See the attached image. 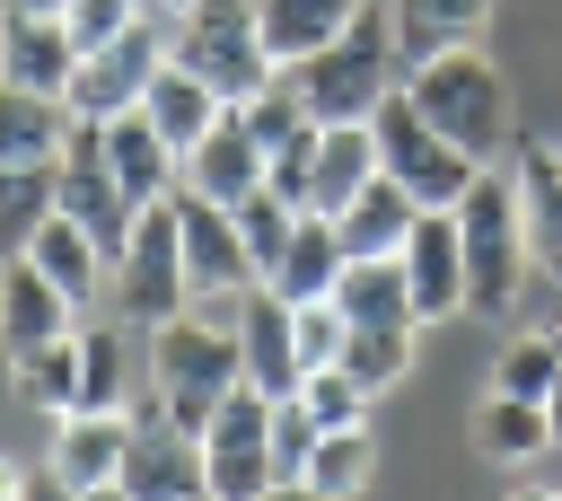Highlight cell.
<instances>
[{
	"mask_svg": "<svg viewBox=\"0 0 562 501\" xmlns=\"http://www.w3.org/2000/svg\"><path fill=\"white\" fill-rule=\"evenodd\" d=\"M123 457H132V413H53V448H44V466H53L70 492L114 483Z\"/></svg>",
	"mask_w": 562,
	"mask_h": 501,
	"instance_id": "obj_17",
	"label": "cell"
},
{
	"mask_svg": "<svg viewBox=\"0 0 562 501\" xmlns=\"http://www.w3.org/2000/svg\"><path fill=\"white\" fill-rule=\"evenodd\" d=\"M544 431L562 439V378H553V396H544Z\"/></svg>",
	"mask_w": 562,
	"mask_h": 501,
	"instance_id": "obj_45",
	"label": "cell"
},
{
	"mask_svg": "<svg viewBox=\"0 0 562 501\" xmlns=\"http://www.w3.org/2000/svg\"><path fill=\"white\" fill-rule=\"evenodd\" d=\"M26 501H79V492H70V483H61L53 466H35V483H26Z\"/></svg>",
	"mask_w": 562,
	"mask_h": 501,
	"instance_id": "obj_44",
	"label": "cell"
},
{
	"mask_svg": "<svg viewBox=\"0 0 562 501\" xmlns=\"http://www.w3.org/2000/svg\"><path fill=\"white\" fill-rule=\"evenodd\" d=\"M334 308L351 325H413V281H404V255H351L342 281H334Z\"/></svg>",
	"mask_w": 562,
	"mask_h": 501,
	"instance_id": "obj_27",
	"label": "cell"
},
{
	"mask_svg": "<svg viewBox=\"0 0 562 501\" xmlns=\"http://www.w3.org/2000/svg\"><path fill=\"white\" fill-rule=\"evenodd\" d=\"M149 387H158L167 422L202 439L211 404H220L228 387H246V360H237V325H220V316H202V308L167 316V325L149 334Z\"/></svg>",
	"mask_w": 562,
	"mask_h": 501,
	"instance_id": "obj_4",
	"label": "cell"
},
{
	"mask_svg": "<svg viewBox=\"0 0 562 501\" xmlns=\"http://www.w3.org/2000/svg\"><path fill=\"white\" fill-rule=\"evenodd\" d=\"M202 475H211V501H263V492H281L272 439H220V448H202Z\"/></svg>",
	"mask_w": 562,
	"mask_h": 501,
	"instance_id": "obj_34",
	"label": "cell"
},
{
	"mask_svg": "<svg viewBox=\"0 0 562 501\" xmlns=\"http://www.w3.org/2000/svg\"><path fill=\"white\" fill-rule=\"evenodd\" d=\"M123 501H211V475H202V439L167 422L158 387L132 396V457H123Z\"/></svg>",
	"mask_w": 562,
	"mask_h": 501,
	"instance_id": "obj_8",
	"label": "cell"
},
{
	"mask_svg": "<svg viewBox=\"0 0 562 501\" xmlns=\"http://www.w3.org/2000/svg\"><path fill=\"white\" fill-rule=\"evenodd\" d=\"M53 193H61V211L105 246V255H123V237H132V202H123V185H114V167H105V132L97 123H70V141H61V167H53Z\"/></svg>",
	"mask_w": 562,
	"mask_h": 501,
	"instance_id": "obj_10",
	"label": "cell"
},
{
	"mask_svg": "<svg viewBox=\"0 0 562 501\" xmlns=\"http://www.w3.org/2000/svg\"><path fill=\"white\" fill-rule=\"evenodd\" d=\"M237 360H246V387H263V396H299V343H290V299L281 290H246L237 299Z\"/></svg>",
	"mask_w": 562,
	"mask_h": 501,
	"instance_id": "obj_16",
	"label": "cell"
},
{
	"mask_svg": "<svg viewBox=\"0 0 562 501\" xmlns=\"http://www.w3.org/2000/svg\"><path fill=\"white\" fill-rule=\"evenodd\" d=\"M9 396L35 413H70L79 404V325L35 343V352H9Z\"/></svg>",
	"mask_w": 562,
	"mask_h": 501,
	"instance_id": "obj_30",
	"label": "cell"
},
{
	"mask_svg": "<svg viewBox=\"0 0 562 501\" xmlns=\"http://www.w3.org/2000/svg\"><path fill=\"white\" fill-rule=\"evenodd\" d=\"M105 132V167H114V185H123V202L132 211H149V202H167L176 185H184V158L158 141V123L132 105V114H114V123H97Z\"/></svg>",
	"mask_w": 562,
	"mask_h": 501,
	"instance_id": "obj_18",
	"label": "cell"
},
{
	"mask_svg": "<svg viewBox=\"0 0 562 501\" xmlns=\"http://www.w3.org/2000/svg\"><path fill=\"white\" fill-rule=\"evenodd\" d=\"M79 501H123V483H97V492H79Z\"/></svg>",
	"mask_w": 562,
	"mask_h": 501,
	"instance_id": "obj_49",
	"label": "cell"
},
{
	"mask_svg": "<svg viewBox=\"0 0 562 501\" xmlns=\"http://www.w3.org/2000/svg\"><path fill=\"white\" fill-rule=\"evenodd\" d=\"M167 70V35L140 18V26H123L114 44H97V53H79V70H70V123H114V114H132L140 97H149V79Z\"/></svg>",
	"mask_w": 562,
	"mask_h": 501,
	"instance_id": "obj_9",
	"label": "cell"
},
{
	"mask_svg": "<svg viewBox=\"0 0 562 501\" xmlns=\"http://www.w3.org/2000/svg\"><path fill=\"white\" fill-rule=\"evenodd\" d=\"M299 404L316 413V431H351V422H369V387H360L351 369H307V378H299Z\"/></svg>",
	"mask_w": 562,
	"mask_h": 501,
	"instance_id": "obj_37",
	"label": "cell"
},
{
	"mask_svg": "<svg viewBox=\"0 0 562 501\" xmlns=\"http://www.w3.org/2000/svg\"><path fill=\"white\" fill-rule=\"evenodd\" d=\"M290 229H299V211H290L281 193H246V202H237V237H246V264H255V281H272V264H281Z\"/></svg>",
	"mask_w": 562,
	"mask_h": 501,
	"instance_id": "obj_36",
	"label": "cell"
},
{
	"mask_svg": "<svg viewBox=\"0 0 562 501\" xmlns=\"http://www.w3.org/2000/svg\"><path fill=\"white\" fill-rule=\"evenodd\" d=\"M342 237H334V220L325 211H299V229H290V246H281V264H272V281L263 290H281L290 308L299 299H334V281H342Z\"/></svg>",
	"mask_w": 562,
	"mask_h": 501,
	"instance_id": "obj_24",
	"label": "cell"
},
{
	"mask_svg": "<svg viewBox=\"0 0 562 501\" xmlns=\"http://www.w3.org/2000/svg\"><path fill=\"white\" fill-rule=\"evenodd\" d=\"M334 369H351L369 396H386L404 369H413V325H351L342 334V360Z\"/></svg>",
	"mask_w": 562,
	"mask_h": 501,
	"instance_id": "obj_35",
	"label": "cell"
},
{
	"mask_svg": "<svg viewBox=\"0 0 562 501\" xmlns=\"http://www.w3.org/2000/svg\"><path fill=\"white\" fill-rule=\"evenodd\" d=\"M61 26H70V44H79V53H97V44H114L123 26H140V0H70V9H61Z\"/></svg>",
	"mask_w": 562,
	"mask_h": 501,
	"instance_id": "obj_41",
	"label": "cell"
},
{
	"mask_svg": "<svg viewBox=\"0 0 562 501\" xmlns=\"http://www.w3.org/2000/svg\"><path fill=\"white\" fill-rule=\"evenodd\" d=\"M553 501H562V492H553Z\"/></svg>",
	"mask_w": 562,
	"mask_h": 501,
	"instance_id": "obj_51",
	"label": "cell"
},
{
	"mask_svg": "<svg viewBox=\"0 0 562 501\" xmlns=\"http://www.w3.org/2000/svg\"><path fill=\"white\" fill-rule=\"evenodd\" d=\"M61 141H70V105L61 97L0 88V167H53Z\"/></svg>",
	"mask_w": 562,
	"mask_h": 501,
	"instance_id": "obj_29",
	"label": "cell"
},
{
	"mask_svg": "<svg viewBox=\"0 0 562 501\" xmlns=\"http://www.w3.org/2000/svg\"><path fill=\"white\" fill-rule=\"evenodd\" d=\"M509 185H518L527 264L562 290V149H553V141H518V149H509Z\"/></svg>",
	"mask_w": 562,
	"mask_h": 501,
	"instance_id": "obj_13",
	"label": "cell"
},
{
	"mask_svg": "<svg viewBox=\"0 0 562 501\" xmlns=\"http://www.w3.org/2000/svg\"><path fill=\"white\" fill-rule=\"evenodd\" d=\"M404 97H413L422 123H430L439 141H457L474 167H501V158L518 149L509 79H501V62L474 53V44H448V53H430L422 70H404Z\"/></svg>",
	"mask_w": 562,
	"mask_h": 501,
	"instance_id": "obj_1",
	"label": "cell"
},
{
	"mask_svg": "<svg viewBox=\"0 0 562 501\" xmlns=\"http://www.w3.org/2000/svg\"><path fill=\"white\" fill-rule=\"evenodd\" d=\"M553 378H562V334H553V325L509 334V343H501V360H492V387H501V396H527V404H544V396H553Z\"/></svg>",
	"mask_w": 562,
	"mask_h": 501,
	"instance_id": "obj_33",
	"label": "cell"
},
{
	"mask_svg": "<svg viewBox=\"0 0 562 501\" xmlns=\"http://www.w3.org/2000/svg\"><path fill=\"white\" fill-rule=\"evenodd\" d=\"M70 70H79V44H70L61 18H44V9H9L0 18V88L70 97Z\"/></svg>",
	"mask_w": 562,
	"mask_h": 501,
	"instance_id": "obj_12",
	"label": "cell"
},
{
	"mask_svg": "<svg viewBox=\"0 0 562 501\" xmlns=\"http://www.w3.org/2000/svg\"><path fill=\"white\" fill-rule=\"evenodd\" d=\"M369 475H378V439H369V422L325 431V439L307 448V466H299V483H307L316 501H351V492H369Z\"/></svg>",
	"mask_w": 562,
	"mask_h": 501,
	"instance_id": "obj_31",
	"label": "cell"
},
{
	"mask_svg": "<svg viewBox=\"0 0 562 501\" xmlns=\"http://www.w3.org/2000/svg\"><path fill=\"white\" fill-rule=\"evenodd\" d=\"M167 62H184L193 79H211L220 105H246V97L272 79L255 0H193V9L176 18V35H167Z\"/></svg>",
	"mask_w": 562,
	"mask_h": 501,
	"instance_id": "obj_5",
	"label": "cell"
},
{
	"mask_svg": "<svg viewBox=\"0 0 562 501\" xmlns=\"http://www.w3.org/2000/svg\"><path fill=\"white\" fill-rule=\"evenodd\" d=\"M369 132H378V176H395V185H404L422 211H457V202H465V185L483 176V167H474L457 141H439V132L422 123V105H413L404 88H395V97L369 114Z\"/></svg>",
	"mask_w": 562,
	"mask_h": 501,
	"instance_id": "obj_7",
	"label": "cell"
},
{
	"mask_svg": "<svg viewBox=\"0 0 562 501\" xmlns=\"http://www.w3.org/2000/svg\"><path fill=\"white\" fill-rule=\"evenodd\" d=\"M413 220H422V202H413L395 176H369V185L334 211V237H342V255H404Z\"/></svg>",
	"mask_w": 562,
	"mask_h": 501,
	"instance_id": "obj_22",
	"label": "cell"
},
{
	"mask_svg": "<svg viewBox=\"0 0 562 501\" xmlns=\"http://www.w3.org/2000/svg\"><path fill=\"white\" fill-rule=\"evenodd\" d=\"M53 167H61V158H53ZM53 167H0V255H26V246H35V229L61 211Z\"/></svg>",
	"mask_w": 562,
	"mask_h": 501,
	"instance_id": "obj_32",
	"label": "cell"
},
{
	"mask_svg": "<svg viewBox=\"0 0 562 501\" xmlns=\"http://www.w3.org/2000/svg\"><path fill=\"white\" fill-rule=\"evenodd\" d=\"M184 193H202V202H220V211H237L246 193H263V149H255V132H246L237 114H220V123L184 149Z\"/></svg>",
	"mask_w": 562,
	"mask_h": 501,
	"instance_id": "obj_19",
	"label": "cell"
},
{
	"mask_svg": "<svg viewBox=\"0 0 562 501\" xmlns=\"http://www.w3.org/2000/svg\"><path fill=\"white\" fill-rule=\"evenodd\" d=\"M26 264H35V272H44V281H53V290H61L70 308H79V316H88V308L105 299V281H114V255H105V246H97V237H88V229H79L70 211H53V220L35 229Z\"/></svg>",
	"mask_w": 562,
	"mask_h": 501,
	"instance_id": "obj_20",
	"label": "cell"
},
{
	"mask_svg": "<svg viewBox=\"0 0 562 501\" xmlns=\"http://www.w3.org/2000/svg\"><path fill=\"white\" fill-rule=\"evenodd\" d=\"M263 501H316V492H307V483H281V492H263Z\"/></svg>",
	"mask_w": 562,
	"mask_h": 501,
	"instance_id": "obj_47",
	"label": "cell"
},
{
	"mask_svg": "<svg viewBox=\"0 0 562 501\" xmlns=\"http://www.w3.org/2000/svg\"><path fill=\"white\" fill-rule=\"evenodd\" d=\"M342 334H351V316H342L334 299H299V308H290V343H299V369H334V360H342Z\"/></svg>",
	"mask_w": 562,
	"mask_h": 501,
	"instance_id": "obj_38",
	"label": "cell"
},
{
	"mask_svg": "<svg viewBox=\"0 0 562 501\" xmlns=\"http://www.w3.org/2000/svg\"><path fill=\"white\" fill-rule=\"evenodd\" d=\"M413 9H422V18H430V26H448V35H457V44H465V35H474V26H483V18H492V0H413Z\"/></svg>",
	"mask_w": 562,
	"mask_h": 501,
	"instance_id": "obj_42",
	"label": "cell"
},
{
	"mask_svg": "<svg viewBox=\"0 0 562 501\" xmlns=\"http://www.w3.org/2000/svg\"><path fill=\"white\" fill-rule=\"evenodd\" d=\"M290 88H299V105H307V123H369L395 88H404V62H395V26L378 18V9H360L325 53H307V62H290L281 70Z\"/></svg>",
	"mask_w": 562,
	"mask_h": 501,
	"instance_id": "obj_2",
	"label": "cell"
},
{
	"mask_svg": "<svg viewBox=\"0 0 562 501\" xmlns=\"http://www.w3.org/2000/svg\"><path fill=\"white\" fill-rule=\"evenodd\" d=\"M465 439H474V457H492V466H527V457H544V448H553V431H544V404H527V396H501V387L474 404Z\"/></svg>",
	"mask_w": 562,
	"mask_h": 501,
	"instance_id": "obj_28",
	"label": "cell"
},
{
	"mask_svg": "<svg viewBox=\"0 0 562 501\" xmlns=\"http://www.w3.org/2000/svg\"><path fill=\"white\" fill-rule=\"evenodd\" d=\"M404 281H413V325L465 316V255H457V211H422L404 237Z\"/></svg>",
	"mask_w": 562,
	"mask_h": 501,
	"instance_id": "obj_14",
	"label": "cell"
},
{
	"mask_svg": "<svg viewBox=\"0 0 562 501\" xmlns=\"http://www.w3.org/2000/svg\"><path fill=\"white\" fill-rule=\"evenodd\" d=\"M509 501H553V492L544 483H509Z\"/></svg>",
	"mask_w": 562,
	"mask_h": 501,
	"instance_id": "obj_46",
	"label": "cell"
},
{
	"mask_svg": "<svg viewBox=\"0 0 562 501\" xmlns=\"http://www.w3.org/2000/svg\"><path fill=\"white\" fill-rule=\"evenodd\" d=\"M369 176H378V132H369V123H316V185H307V211L334 220Z\"/></svg>",
	"mask_w": 562,
	"mask_h": 501,
	"instance_id": "obj_25",
	"label": "cell"
},
{
	"mask_svg": "<svg viewBox=\"0 0 562 501\" xmlns=\"http://www.w3.org/2000/svg\"><path fill=\"white\" fill-rule=\"evenodd\" d=\"M79 325V308L26 264V255H0V352H35V343H53V334H70Z\"/></svg>",
	"mask_w": 562,
	"mask_h": 501,
	"instance_id": "obj_21",
	"label": "cell"
},
{
	"mask_svg": "<svg viewBox=\"0 0 562 501\" xmlns=\"http://www.w3.org/2000/svg\"><path fill=\"white\" fill-rule=\"evenodd\" d=\"M307 185H316V123H307V132H290V141L263 158V193H281L290 211H307Z\"/></svg>",
	"mask_w": 562,
	"mask_h": 501,
	"instance_id": "obj_39",
	"label": "cell"
},
{
	"mask_svg": "<svg viewBox=\"0 0 562 501\" xmlns=\"http://www.w3.org/2000/svg\"><path fill=\"white\" fill-rule=\"evenodd\" d=\"M149 378V352H132V325L123 316H88L79 325V404L70 413H132Z\"/></svg>",
	"mask_w": 562,
	"mask_h": 501,
	"instance_id": "obj_15",
	"label": "cell"
},
{
	"mask_svg": "<svg viewBox=\"0 0 562 501\" xmlns=\"http://www.w3.org/2000/svg\"><path fill=\"white\" fill-rule=\"evenodd\" d=\"M105 299H114V316H123V325H140V334H158L167 316H184V308H193L184 237H176V202H149V211L132 220V237H123V255H114V281H105Z\"/></svg>",
	"mask_w": 562,
	"mask_h": 501,
	"instance_id": "obj_6",
	"label": "cell"
},
{
	"mask_svg": "<svg viewBox=\"0 0 562 501\" xmlns=\"http://www.w3.org/2000/svg\"><path fill=\"white\" fill-rule=\"evenodd\" d=\"M26 483H35V466H26V457H9V448H0V501H26Z\"/></svg>",
	"mask_w": 562,
	"mask_h": 501,
	"instance_id": "obj_43",
	"label": "cell"
},
{
	"mask_svg": "<svg viewBox=\"0 0 562 501\" xmlns=\"http://www.w3.org/2000/svg\"><path fill=\"white\" fill-rule=\"evenodd\" d=\"M369 0H255V26H263V53H272V70H290V62H307V53H325L351 18H360Z\"/></svg>",
	"mask_w": 562,
	"mask_h": 501,
	"instance_id": "obj_23",
	"label": "cell"
},
{
	"mask_svg": "<svg viewBox=\"0 0 562 501\" xmlns=\"http://www.w3.org/2000/svg\"><path fill=\"white\" fill-rule=\"evenodd\" d=\"M149 9H167V18H184V9H193V0H149Z\"/></svg>",
	"mask_w": 562,
	"mask_h": 501,
	"instance_id": "obj_50",
	"label": "cell"
},
{
	"mask_svg": "<svg viewBox=\"0 0 562 501\" xmlns=\"http://www.w3.org/2000/svg\"><path fill=\"white\" fill-rule=\"evenodd\" d=\"M263 439H272V466H281V483H299V466H307V448H316L325 431H316V413H307L299 396H272V431H263Z\"/></svg>",
	"mask_w": 562,
	"mask_h": 501,
	"instance_id": "obj_40",
	"label": "cell"
},
{
	"mask_svg": "<svg viewBox=\"0 0 562 501\" xmlns=\"http://www.w3.org/2000/svg\"><path fill=\"white\" fill-rule=\"evenodd\" d=\"M140 114H149V123H158V141H167V149L184 158V149H193V141H202V132H211V123H220L228 105L211 97V79H193L184 62H167V70L149 79V97H140Z\"/></svg>",
	"mask_w": 562,
	"mask_h": 501,
	"instance_id": "obj_26",
	"label": "cell"
},
{
	"mask_svg": "<svg viewBox=\"0 0 562 501\" xmlns=\"http://www.w3.org/2000/svg\"><path fill=\"white\" fill-rule=\"evenodd\" d=\"M176 202V237H184V281L193 299H246L255 290V264H246V237H237V211L202 202V193H167Z\"/></svg>",
	"mask_w": 562,
	"mask_h": 501,
	"instance_id": "obj_11",
	"label": "cell"
},
{
	"mask_svg": "<svg viewBox=\"0 0 562 501\" xmlns=\"http://www.w3.org/2000/svg\"><path fill=\"white\" fill-rule=\"evenodd\" d=\"M9 9H44V18H61V9H70V0H9Z\"/></svg>",
	"mask_w": 562,
	"mask_h": 501,
	"instance_id": "obj_48",
	"label": "cell"
},
{
	"mask_svg": "<svg viewBox=\"0 0 562 501\" xmlns=\"http://www.w3.org/2000/svg\"><path fill=\"white\" fill-rule=\"evenodd\" d=\"M457 255H465V316H509L518 290H527V229H518V185H509V158L483 167L457 202Z\"/></svg>",
	"mask_w": 562,
	"mask_h": 501,
	"instance_id": "obj_3",
	"label": "cell"
},
{
	"mask_svg": "<svg viewBox=\"0 0 562 501\" xmlns=\"http://www.w3.org/2000/svg\"><path fill=\"white\" fill-rule=\"evenodd\" d=\"M553 334H562V325H553Z\"/></svg>",
	"mask_w": 562,
	"mask_h": 501,
	"instance_id": "obj_52",
	"label": "cell"
}]
</instances>
